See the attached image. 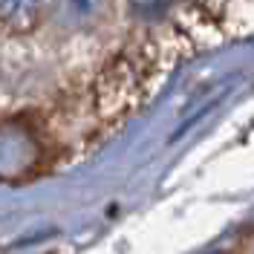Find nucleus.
<instances>
[{"label":"nucleus","instance_id":"f03ea898","mask_svg":"<svg viewBox=\"0 0 254 254\" xmlns=\"http://www.w3.org/2000/svg\"><path fill=\"white\" fill-rule=\"evenodd\" d=\"M49 6L52 0H0V26L12 32L35 29Z\"/></svg>","mask_w":254,"mask_h":254},{"label":"nucleus","instance_id":"f257e3e1","mask_svg":"<svg viewBox=\"0 0 254 254\" xmlns=\"http://www.w3.org/2000/svg\"><path fill=\"white\" fill-rule=\"evenodd\" d=\"M41 162V144L23 122H0V179L20 182L35 174Z\"/></svg>","mask_w":254,"mask_h":254}]
</instances>
